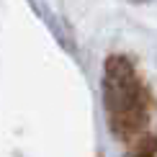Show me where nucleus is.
Instances as JSON below:
<instances>
[{"instance_id": "nucleus-1", "label": "nucleus", "mask_w": 157, "mask_h": 157, "mask_svg": "<svg viewBox=\"0 0 157 157\" xmlns=\"http://www.w3.org/2000/svg\"><path fill=\"white\" fill-rule=\"evenodd\" d=\"M103 98L116 136L139 139L149 119V95L126 57H108L103 72Z\"/></svg>"}, {"instance_id": "nucleus-2", "label": "nucleus", "mask_w": 157, "mask_h": 157, "mask_svg": "<svg viewBox=\"0 0 157 157\" xmlns=\"http://www.w3.org/2000/svg\"><path fill=\"white\" fill-rule=\"evenodd\" d=\"M126 157H157V136H139V139H134Z\"/></svg>"}]
</instances>
